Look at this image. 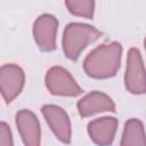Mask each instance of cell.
<instances>
[{"instance_id": "obj_1", "label": "cell", "mask_w": 146, "mask_h": 146, "mask_svg": "<svg viewBox=\"0 0 146 146\" xmlns=\"http://www.w3.org/2000/svg\"><path fill=\"white\" fill-rule=\"evenodd\" d=\"M122 47L119 42L102 44L92 50L84 59L83 67L89 76L105 79L115 75L120 67Z\"/></svg>"}, {"instance_id": "obj_2", "label": "cell", "mask_w": 146, "mask_h": 146, "mask_svg": "<svg viewBox=\"0 0 146 146\" xmlns=\"http://www.w3.org/2000/svg\"><path fill=\"white\" fill-rule=\"evenodd\" d=\"M102 35V32L82 23H70L64 31L63 49L67 58L76 60L81 50L89 43L96 41Z\"/></svg>"}, {"instance_id": "obj_3", "label": "cell", "mask_w": 146, "mask_h": 146, "mask_svg": "<svg viewBox=\"0 0 146 146\" xmlns=\"http://www.w3.org/2000/svg\"><path fill=\"white\" fill-rule=\"evenodd\" d=\"M46 84L51 94L59 96H78L82 89L71 74L60 66L51 67L46 76Z\"/></svg>"}, {"instance_id": "obj_4", "label": "cell", "mask_w": 146, "mask_h": 146, "mask_svg": "<svg viewBox=\"0 0 146 146\" xmlns=\"http://www.w3.org/2000/svg\"><path fill=\"white\" fill-rule=\"evenodd\" d=\"M58 21L50 14H43L33 25L34 40L43 51H51L56 49V33Z\"/></svg>"}, {"instance_id": "obj_5", "label": "cell", "mask_w": 146, "mask_h": 146, "mask_svg": "<svg viewBox=\"0 0 146 146\" xmlns=\"http://www.w3.org/2000/svg\"><path fill=\"white\" fill-rule=\"evenodd\" d=\"M125 87L132 94L145 92V72L140 52L137 48H131L128 54V64L125 71Z\"/></svg>"}, {"instance_id": "obj_6", "label": "cell", "mask_w": 146, "mask_h": 146, "mask_svg": "<svg viewBox=\"0 0 146 146\" xmlns=\"http://www.w3.org/2000/svg\"><path fill=\"white\" fill-rule=\"evenodd\" d=\"M24 86V72L15 64H6L0 68V91L9 104Z\"/></svg>"}, {"instance_id": "obj_7", "label": "cell", "mask_w": 146, "mask_h": 146, "mask_svg": "<svg viewBox=\"0 0 146 146\" xmlns=\"http://www.w3.org/2000/svg\"><path fill=\"white\" fill-rule=\"evenodd\" d=\"M41 112L57 138L68 144L71 141V124L65 111L55 105H46L41 108Z\"/></svg>"}, {"instance_id": "obj_8", "label": "cell", "mask_w": 146, "mask_h": 146, "mask_svg": "<svg viewBox=\"0 0 146 146\" xmlns=\"http://www.w3.org/2000/svg\"><path fill=\"white\" fill-rule=\"evenodd\" d=\"M16 124L25 146H40V124L31 111H19L16 114Z\"/></svg>"}, {"instance_id": "obj_9", "label": "cell", "mask_w": 146, "mask_h": 146, "mask_svg": "<svg viewBox=\"0 0 146 146\" xmlns=\"http://www.w3.org/2000/svg\"><path fill=\"white\" fill-rule=\"evenodd\" d=\"M117 120L115 117H102L89 123L88 132L90 138L99 146L112 144L116 131Z\"/></svg>"}, {"instance_id": "obj_10", "label": "cell", "mask_w": 146, "mask_h": 146, "mask_svg": "<svg viewBox=\"0 0 146 146\" xmlns=\"http://www.w3.org/2000/svg\"><path fill=\"white\" fill-rule=\"evenodd\" d=\"M78 110L80 115L82 117H86L102 111L115 112V105L107 95L102 94L99 91H94L87 95L81 100H79Z\"/></svg>"}, {"instance_id": "obj_11", "label": "cell", "mask_w": 146, "mask_h": 146, "mask_svg": "<svg viewBox=\"0 0 146 146\" xmlns=\"http://www.w3.org/2000/svg\"><path fill=\"white\" fill-rule=\"evenodd\" d=\"M121 146H145V135L143 123L137 119L125 122Z\"/></svg>"}, {"instance_id": "obj_12", "label": "cell", "mask_w": 146, "mask_h": 146, "mask_svg": "<svg viewBox=\"0 0 146 146\" xmlns=\"http://www.w3.org/2000/svg\"><path fill=\"white\" fill-rule=\"evenodd\" d=\"M70 13L76 16H83L87 18H92L95 2L91 0H82V1H66L65 2Z\"/></svg>"}, {"instance_id": "obj_13", "label": "cell", "mask_w": 146, "mask_h": 146, "mask_svg": "<svg viewBox=\"0 0 146 146\" xmlns=\"http://www.w3.org/2000/svg\"><path fill=\"white\" fill-rule=\"evenodd\" d=\"M0 146H13L11 132L5 122H0Z\"/></svg>"}]
</instances>
